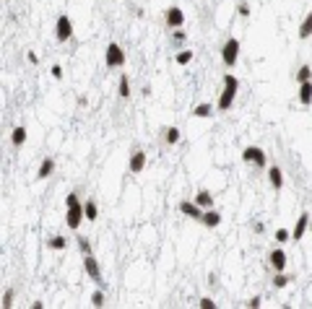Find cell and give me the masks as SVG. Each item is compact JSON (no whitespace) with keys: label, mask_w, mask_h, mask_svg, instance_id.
Wrapping results in <instances>:
<instances>
[{"label":"cell","mask_w":312,"mask_h":309,"mask_svg":"<svg viewBox=\"0 0 312 309\" xmlns=\"http://www.w3.org/2000/svg\"><path fill=\"white\" fill-rule=\"evenodd\" d=\"M237 94H240V78H237L234 73H226L224 76V91H221V96H219V112L232 110Z\"/></svg>","instance_id":"cell-1"},{"label":"cell","mask_w":312,"mask_h":309,"mask_svg":"<svg viewBox=\"0 0 312 309\" xmlns=\"http://www.w3.org/2000/svg\"><path fill=\"white\" fill-rule=\"evenodd\" d=\"M65 208H68V213H65V223H68V229L76 231L81 226V221L86 219V213H84V203L78 200L76 193H70L68 198H65Z\"/></svg>","instance_id":"cell-2"},{"label":"cell","mask_w":312,"mask_h":309,"mask_svg":"<svg viewBox=\"0 0 312 309\" xmlns=\"http://www.w3.org/2000/svg\"><path fill=\"white\" fill-rule=\"evenodd\" d=\"M221 60H224L226 68H234V65L240 63V39L229 37L224 42V47H221Z\"/></svg>","instance_id":"cell-3"},{"label":"cell","mask_w":312,"mask_h":309,"mask_svg":"<svg viewBox=\"0 0 312 309\" xmlns=\"http://www.w3.org/2000/svg\"><path fill=\"white\" fill-rule=\"evenodd\" d=\"M104 63H107V68L114 70V68H122L125 65V52H122V47L117 44V42H110L104 49Z\"/></svg>","instance_id":"cell-4"},{"label":"cell","mask_w":312,"mask_h":309,"mask_svg":"<svg viewBox=\"0 0 312 309\" xmlns=\"http://www.w3.org/2000/svg\"><path fill=\"white\" fill-rule=\"evenodd\" d=\"M164 23H167V29H182V23H185V13H182V8L179 5H169L167 11H164Z\"/></svg>","instance_id":"cell-5"},{"label":"cell","mask_w":312,"mask_h":309,"mask_svg":"<svg viewBox=\"0 0 312 309\" xmlns=\"http://www.w3.org/2000/svg\"><path fill=\"white\" fill-rule=\"evenodd\" d=\"M242 161L245 164H252V166H266L268 156H266V151H263L260 146H247L242 151Z\"/></svg>","instance_id":"cell-6"},{"label":"cell","mask_w":312,"mask_h":309,"mask_svg":"<svg viewBox=\"0 0 312 309\" xmlns=\"http://www.w3.org/2000/svg\"><path fill=\"white\" fill-rule=\"evenodd\" d=\"M73 37V21L68 19V16H60L55 23V39L57 42H68Z\"/></svg>","instance_id":"cell-7"},{"label":"cell","mask_w":312,"mask_h":309,"mask_svg":"<svg viewBox=\"0 0 312 309\" xmlns=\"http://www.w3.org/2000/svg\"><path fill=\"white\" fill-rule=\"evenodd\" d=\"M177 208H179V213L187 216V219H193V221H201V219H203V213H206L198 203H195V200H182V203H179Z\"/></svg>","instance_id":"cell-8"},{"label":"cell","mask_w":312,"mask_h":309,"mask_svg":"<svg viewBox=\"0 0 312 309\" xmlns=\"http://www.w3.org/2000/svg\"><path fill=\"white\" fill-rule=\"evenodd\" d=\"M84 270L91 281H96V283L102 281V268H99V263L94 260V255H84Z\"/></svg>","instance_id":"cell-9"},{"label":"cell","mask_w":312,"mask_h":309,"mask_svg":"<svg viewBox=\"0 0 312 309\" xmlns=\"http://www.w3.org/2000/svg\"><path fill=\"white\" fill-rule=\"evenodd\" d=\"M286 260H289V257H286V252H284V249H281V247H276V249H273V252H270V255H268V265H270V268H273L276 273H278V270H284V268H286Z\"/></svg>","instance_id":"cell-10"},{"label":"cell","mask_w":312,"mask_h":309,"mask_svg":"<svg viewBox=\"0 0 312 309\" xmlns=\"http://www.w3.org/2000/svg\"><path fill=\"white\" fill-rule=\"evenodd\" d=\"M128 169L133 172V174H141L143 169H146V154L138 148V151H133L130 154V161H128Z\"/></svg>","instance_id":"cell-11"},{"label":"cell","mask_w":312,"mask_h":309,"mask_svg":"<svg viewBox=\"0 0 312 309\" xmlns=\"http://www.w3.org/2000/svg\"><path fill=\"white\" fill-rule=\"evenodd\" d=\"M307 226H310V213H302L297 219V223H294V229H291V242H299L302 237H305Z\"/></svg>","instance_id":"cell-12"},{"label":"cell","mask_w":312,"mask_h":309,"mask_svg":"<svg viewBox=\"0 0 312 309\" xmlns=\"http://www.w3.org/2000/svg\"><path fill=\"white\" fill-rule=\"evenodd\" d=\"M268 182H270V187H273L276 193L284 187V172H281V166H270V169H268Z\"/></svg>","instance_id":"cell-13"},{"label":"cell","mask_w":312,"mask_h":309,"mask_svg":"<svg viewBox=\"0 0 312 309\" xmlns=\"http://www.w3.org/2000/svg\"><path fill=\"white\" fill-rule=\"evenodd\" d=\"M297 99H299V104H302V107H310V104H312V81L299 83V94H297Z\"/></svg>","instance_id":"cell-14"},{"label":"cell","mask_w":312,"mask_h":309,"mask_svg":"<svg viewBox=\"0 0 312 309\" xmlns=\"http://www.w3.org/2000/svg\"><path fill=\"white\" fill-rule=\"evenodd\" d=\"M201 223H203V226H208V229H216V226H221V213L213 211V208H208V211L203 213Z\"/></svg>","instance_id":"cell-15"},{"label":"cell","mask_w":312,"mask_h":309,"mask_svg":"<svg viewBox=\"0 0 312 309\" xmlns=\"http://www.w3.org/2000/svg\"><path fill=\"white\" fill-rule=\"evenodd\" d=\"M55 172V158L52 156H47L42 164H39V172H37V179H47L50 174Z\"/></svg>","instance_id":"cell-16"},{"label":"cell","mask_w":312,"mask_h":309,"mask_svg":"<svg viewBox=\"0 0 312 309\" xmlns=\"http://www.w3.org/2000/svg\"><path fill=\"white\" fill-rule=\"evenodd\" d=\"M11 143H13L16 148H21L23 143H26V128H23V125H19V128L11 130Z\"/></svg>","instance_id":"cell-17"},{"label":"cell","mask_w":312,"mask_h":309,"mask_svg":"<svg viewBox=\"0 0 312 309\" xmlns=\"http://www.w3.org/2000/svg\"><path fill=\"white\" fill-rule=\"evenodd\" d=\"M193 200H195V203H198V205L203 208V211H208V208H213V195L208 193V190H201V193L195 195Z\"/></svg>","instance_id":"cell-18"},{"label":"cell","mask_w":312,"mask_h":309,"mask_svg":"<svg viewBox=\"0 0 312 309\" xmlns=\"http://www.w3.org/2000/svg\"><path fill=\"white\" fill-rule=\"evenodd\" d=\"M84 213H86V221H96L99 219V208H96V203H94V198H89L86 203H84Z\"/></svg>","instance_id":"cell-19"},{"label":"cell","mask_w":312,"mask_h":309,"mask_svg":"<svg viewBox=\"0 0 312 309\" xmlns=\"http://www.w3.org/2000/svg\"><path fill=\"white\" fill-rule=\"evenodd\" d=\"M177 140H179V128H175V125L164 128V143H167V146H177Z\"/></svg>","instance_id":"cell-20"},{"label":"cell","mask_w":312,"mask_h":309,"mask_svg":"<svg viewBox=\"0 0 312 309\" xmlns=\"http://www.w3.org/2000/svg\"><path fill=\"white\" fill-rule=\"evenodd\" d=\"M213 110H216V107H213V104H198V107H195V110H193V117H201V120H206V117H213Z\"/></svg>","instance_id":"cell-21"},{"label":"cell","mask_w":312,"mask_h":309,"mask_svg":"<svg viewBox=\"0 0 312 309\" xmlns=\"http://www.w3.org/2000/svg\"><path fill=\"white\" fill-rule=\"evenodd\" d=\"M312 37V11L307 13V19L299 23V39H310Z\"/></svg>","instance_id":"cell-22"},{"label":"cell","mask_w":312,"mask_h":309,"mask_svg":"<svg viewBox=\"0 0 312 309\" xmlns=\"http://www.w3.org/2000/svg\"><path fill=\"white\" fill-rule=\"evenodd\" d=\"M117 94H120V99H130V78H128V76H120Z\"/></svg>","instance_id":"cell-23"},{"label":"cell","mask_w":312,"mask_h":309,"mask_svg":"<svg viewBox=\"0 0 312 309\" xmlns=\"http://www.w3.org/2000/svg\"><path fill=\"white\" fill-rule=\"evenodd\" d=\"M289 275H286L284 270H278L276 275H273V288H286V286H289Z\"/></svg>","instance_id":"cell-24"},{"label":"cell","mask_w":312,"mask_h":309,"mask_svg":"<svg viewBox=\"0 0 312 309\" xmlns=\"http://www.w3.org/2000/svg\"><path fill=\"white\" fill-rule=\"evenodd\" d=\"M47 247H50V249H65V247H68V242H65V237H50V239H47Z\"/></svg>","instance_id":"cell-25"},{"label":"cell","mask_w":312,"mask_h":309,"mask_svg":"<svg viewBox=\"0 0 312 309\" xmlns=\"http://www.w3.org/2000/svg\"><path fill=\"white\" fill-rule=\"evenodd\" d=\"M294 78H297V83H305V81H310V78H312V68H310V65H302V68L297 70V76H294Z\"/></svg>","instance_id":"cell-26"},{"label":"cell","mask_w":312,"mask_h":309,"mask_svg":"<svg viewBox=\"0 0 312 309\" xmlns=\"http://www.w3.org/2000/svg\"><path fill=\"white\" fill-rule=\"evenodd\" d=\"M273 239L278 242V244H286V242H291V231L289 229H278Z\"/></svg>","instance_id":"cell-27"},{"label":"cell","mask_w":312,"mask_h":309,"mask_svg":"<svg viewBox=\"0 0 312 309\" xmlns=\"http://www.w3.org/2000/svg\"><path fill=\"white\" fill-rule=\"evenodd\" d=\"M190 60H193V52H190V49H179V52H177V65H187Z\"/></svg>","instance_id":"cell-28"},{"label":"cell","mask_w":312,"mask_h":309,"mask_svg":"<svg viewBox=\"0 0 312 309\" xmlns=\"http://www.w3.org/2000/svg\"><path fill=\"white\" fill-rule=\"evenodd\" d=\"M78 249H81L84 255H91V242H89L86 237H81V239H78Z\"/></svg>","instance_id":"cell-29"},{"label":"cell","mask_w":312,"mask_h":309,"mask_svg":"<svg viewBox=\"0 0 312 309\" xmlns=\"http://www.w3.org/2000/svg\"><path fill=\"white\" fill-rule=\"evenodd\" d=\"M91 304L94 307H104V291H94V294H91Z\"/></svg>","instance_id":"cell-30"},{"label":"cell","mask_w":312,"mask_h":309,"mask_svg":"<svg viewBox=\"0 0 312 309\" xmlns=\"http://www.w3.org/2000/svg\"><path fill=\"white\" fill-rule=\"evenodd\" d=\"M198 307H203V309H216L219 304H216V302H213V299H211V296H203V299H201V302H198Z\"/></svg>","instance_id":"cell-31"},{"label":"cell","mask_w":312,"mask_h":309,"mask_svg":"<svg viewBox=\"0 0 312 309\" xmlns=\"http://www.w3.org/2000/svg\"><path fill=\"white\" fill-rule=\"evenodd\" d=\"M237 11H240V16H242V19H250V5L247 3H237Z\"/></svg>","instance_id":"cell-32"},{"label":"cell","mask_w":312,"mask_h":309,"mask_svg":"<svg viewBox=\"0 0 312 309\" xmlns=\"http://www.w3.org/2000/svg\"><path fill=\"white\" fill-rule=\"evenodd\" d=\"M13 299H16V296H13V291H5V294H3V307H5V309H11V307H13Z\"/></svg>","instance_id":"cell-33"},{"label":"cell","mask_w":312,"mask_h":309,"mask_svg":"<svg viewBox=\"0 0 312 309\" xmlns=\"http://www.w3.org/2000/svg\"><path fill=\"white\" fill-rule=\"evenodd\" d=\"M172 39H175V44H182V42H185V31L175 29V31H172Z\"/></svg>","instance_id":"cell-34"},{"label":"cell","mask_w":312,"mask_h":309,"mask_svg":"<svg viewBox=\"0 0 312 309\" xmlns=\"http://www.w3.org/2000/svg\"><path fill=\"white\" fill-rule=\"evenodd\" d=\"M260 304H263V302H260V296H252L250 302H247V307H250V309H258Z\"/></svg>","instance_id":"cell-35"},{"label":"cell","mask_w":312,"mask_h":309,"mask_svg":"<svg viewBox=\"0 0 312 309\" xmlns=\"http://www.w3.org/2000/svg\"><path fill=\"white\" fill-rule=\"evenodd\" d=\"M52 76H55L57 81L63 78V68H60V65H52Z\"/></svg>","instance_id":"cell-36"},{"label":"cell","mask_w":312,"mask_h":309,"mask_svg":"<svg viewBox=\"0 0 312 309\" xmlns=\"http://www.w3.org/2000/svg\"><path fill=\"white\" fill-rule=\"evenodd\" d=\"M252 231H255V234H263V231H266V223H252Z\"/></svg>","instance_id":"cell-37"},{"label":"cell","mask_w":312,"mask_h":309,"mask_svg":"<svg viewBox=\"0 0 312 309\" xmlns=\"http://www.w3.org/2000/svg\"><path fill=\"white\" fill-rule=\"evenodd\" d=\"M26 60H29L31 65H37V63H39V57H37L34 52H29V55H26Z\"/></svg>","instance_id":"cell-38"},{"label":"cell","mask_w":312,"mask_h":309,"mask_svg":"<svg viewBox=\"0 0 312 309\" xmlns=\"http://www.w3.org/2000/svg\"><path fill=\"white\" fill-rule=\"evenodd\" d=\"M3 3H8V0H3Z\"/></svg>","instance_id":"cell-39"}]
</instances>
